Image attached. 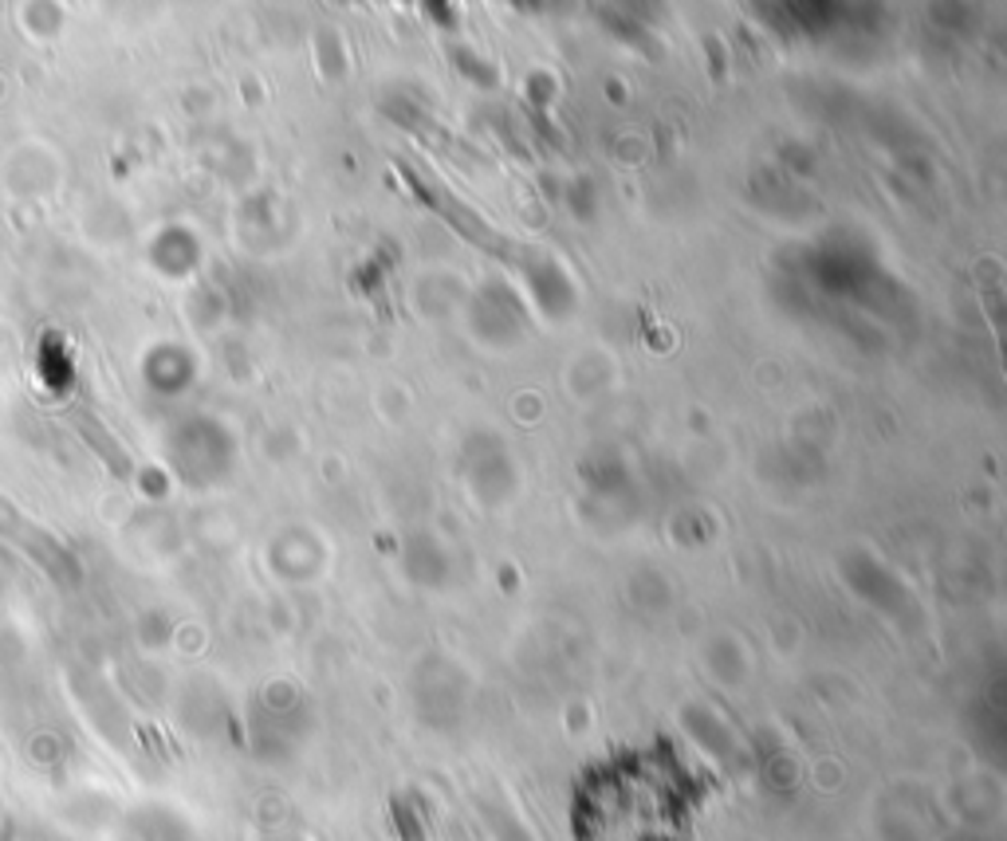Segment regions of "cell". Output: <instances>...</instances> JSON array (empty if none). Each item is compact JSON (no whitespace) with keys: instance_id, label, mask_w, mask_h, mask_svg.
<instances>
[{"instance_id":"cell-1","label":"cell","mask_w":1007,"mask_h":841,"mask_svg":"<svg viewBox=\"0 0 1007 841\" xmlns=\"http://www.w3.org/2000/svg\"><path fill=\"white\" fill-rule=\"evenodd\" d=\"M0 539H9L20 554H29L40 571H47L56 582L79 579V562L71 559V551L47 527H40L24 507L12 504L4 492H0Z\"/></svg>"},{"instance_id":"cell-2","label":"cell","mask_w":1007,"mask_h":841,"mask_svg":"<svg viewBox=\"0 0 1007 841\" xmlns=\"http://www.w3.org/2000/svg\"><path fill=\"white\" fill-rule=\"evenodd\" d=\"M76 429L83 433L87 440H91L94 452H99V457H103L107 464H111L114 472H119V476H126V472H131V464H126V452L119 449V445H114V437H107L103 425H99V420H94L91 413H83V410L76 413Z\"/></svg>"}]
</instances>
